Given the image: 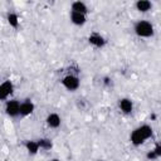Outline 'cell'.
<instances>
[{
    "instance_id": "6da1fadb",
    "label": "cell",
    "mask_w": 161,
    "mask_h": 161,
    "mask_svg": "<svg viewBox=\"0 0 161 161\" xmlns=\"http://www.w3.org/2000/svg\"><path fill=\"white\" fill-rule=\"evenodd\" d=\"M151 136H152V128L148 125H142L131 133V142L135 146H140L145 142V140L150 138Z\"/></svg>"
},
{
    "instance_id": "7a4b0ae2",
    "label": "cell",
    "mask_w": 161,
    "mask_h": 161,
    "mask_svg": "<svg viewBox=\"0 0 161 161\" xmlns=\"http://www.w3.org/2000/svg\"><path fill=\"white\" fill-rule=\"evenodd\" d=\"M135 31L138 36H143V38H148L153 34V26L151 23L146 21V20H140L136 23L135 25Z\"/></svg>"
},
{
    "instance_id": "3957f363",
    "label": "cell",
    "mask_w": 161,
    "mask_h": 161,
    "mask_svg": "<svg viewBox=\"0 0 161 161\" xmlns=\"http://www.w3.org/2000/svg\"><path fill=\"white\" fill-rule=\"evenodd\" d=\"M62 84L68 89V91H75L78 87H79V79L75 77V75H67L63 78L62 80Z\"/></svg>"
},
{
    "instance_id": "277c9868",
    "label": "cell",
    "mask_w": 161,
    "mask_h": 161,
    "mask_svg": "<svg viewBox=\"0 0 161 161\" xmlns=\"http://www.w3.org/2000/svg\"><path fill=\"white\" fill-rule=\"evenodd\" d=\"M6 113L11 117L14 116H18L20 113V103L18 101H9L6 103Z\"/></svg>"
},
{
    "instance_id": "5b68a950",
    "label": "cell",
    "mask_w": 161,
    "mask_h": 161,
    "mask_svg": "<svg viewBox=\"0 0 161 161\" xmlns=\"http://www.w3.org/2000/svg\"><path fill=\"white\" fill-rule=\"evenodd\" d=\"M13 93V83L10 80H5L0 84V99L8 98L9 94Z\"/></svg>"
},
{
    "instance_id": "8992f818",
    "label": "cell",
    "mask_w": 161,
    "mask_h": 161,
    "mask_svg": "<svg viewBox=\"0 0 161 161\" xmlns=\"http://www.w3.org/2000/svg\"><path fill=\"white\" fill-rule=\"evenodd\" d=\"M89 43L91 44H93L94 47H97V48H101V47H103L104 44H106V40L99 35V34H92V35H89Z\"/></svg>"
},
{
    "instance_id": "52a82bcc",
    "label": "cell",
    "mask_w": 161,
    "mask_h": 161,
    "mask_svg": "<svg viewBox=\"0 0 161 161\" xmlns=\"http://www.w3.org/2000/svg\"><path fill=\"white\" fill-rule=\"evenodd\" d=\"M119 108L122 112L125 113H131L132 109H133V104H132V101L128 99V98H123L119 101Z\"/></svg>"
},
{
    "instance_id": "ba28073f",
    "label": "cell",
    "mask_w": 161,
    "mask_h": 161,
    "mask_svg": "<svg viewBox=\"0 0 161 161\" xmlns=\"http://www.w3.org/2000/svg\"><path fill=\"white\" fill-rule=\"evenodd\" d=\"M34 111V104L30 101H25L20 104V114L23 116H28Z\"/></svg>"
},
{
    "instance_id": "9c48e42d",
    "label": "cell",
    "mask_w": 161,
    "mask_h": 161,
    "mask_svg": "<svg viewBox=\"0 0 161 161\" xmlns=\"http://www.w3.org/2000/svg\"><path fill=\"white\" fill-rule=\"evenodd\" d=\"M47 123L53 127V128H57L60 126V117L57 114V113H50L48 117H47Z\"/></svg>"
},
{
    "instance_id": "30bf717a",
    "label": "cell",
    "mask_w": 161,
    "mask_h": 161,
    "mask_svg": "<svg viewBox=\"0 0 161 161\" xmlns=\"http://www.w3.org/2000/svg\"><path fill=\"white\" fill-rule=\"evenodd\" d=\"M70 20H72L75 25H83V24L86 23V16H84V14L72 11V14H70Z\"/></svg>"
},
{
    "instance_id": "8fae6325",
    "label": "cell",
    "mask_w": 161,
    "mask_h": 161,
    "mask_svg": "<svg viewBox=\"0 0 161 161\" xmlns=\"http://www.w3.org/2000/svg\"><path fill=\"white\" fill-rule=\"evenodd\" d=\"M72 11H75V13H80V14H86L87 13V6L82 1H75L72 4Z\"/></svg>"
},
{
    "instance_id": "7c38bea8",
    "label": "cell",
    "mask_w": 161,
    "mask_h": 161,
    "mask_svg": "<svg viewBox=\"0 0 161 161\" xmlns=\"http://www.w3.org/2000/svg\"><path fill=\"white\" fill-rule=\"evenodd\" d=\"M136 8H137L138 11L145 13V11H148L151 9V3L147 1V0H138L136 3Z\"/></svg>"
},
{
    "instance_id": "4fadbf2b",
    "label": "cell",
    "mask_w": 161,
    "mask_h": 161,
    "mask_svg": "<svg viewBox=\"0 0 161 161\" xmlns=\"http://www.w3.org/2000/svg\"><path fill=\"white\" fill-rule=\"evenodd\" d=\"M25 147L29 151V153H31V155H35L38 152V150H39V145L35 141H26L25 142Z\"/></svg>"
},
{
    "instance_id": "5bb4252c",
    "label": "cell",
    "mask_w": 161,
    "mask_h": 161,
    "mask_svg": "<svg viewBox=\"0 0 161 161\" xmlns=\"http://www.w3.org/2000/svg\"><path fill=\"white\" fill-rule=\"evenodd\" d=\"M38 145H39V147L43 148V150H50L52 146H53V143H52V141H50L49 138H40V140L38 141Z\"/></svg>"
},
{
    "instance_id": "9a60e30c",
    "label": "cell",
    "mask_w": 161,
    "mask_h": 161,
    "mask_svg": "<svg viewBox=\"0 0 161 161\" xmlns=\"http://www.w3.org/2000/svg\"><path fill=\"white\" fill-rule=\"evenodd\" d=\"M8 21H9V24H10L13 28H16V26L19 25L18 15H16V14H14V13H10V14L8 15Z\"/></svg>"
},
{
    "instance_id": "2e32d148",
    "label": "cell",
    "mask_w": 161,
    "mask_h": 161,
    "mask_svg": "<svg viewBox=\"0 0 161 161\" xmlns=\"http://www.w3.org/2000/svg\"><path fill=\"white\" fill-rule=\"evenodd\" d=\"M152 151L156 153L157 157H160V156H161V146H160V143H156V146H155V148H153Z\"/></svg>"
},
{
    "instance_id": "e0dca14e",
    "label": "cell",
    "mask_w": 161,
    "mask_h": 161,
    "mask_svg": "<svg viewBox=\"0 0 161 161\" xmlns=\"http://www.w3.org/2000/svg\"><path fill=\"white\" fill-rule=\"evenodd\" d=\"M146 157H147L148 160H155V158H157V156H156V153H155L153 151H150V152H147Z\"/></svg>"
},
{
    "instance_id": "ac0fdd59",
    "label": "cell",
    "mask_w": 161,
    "mask_h": 161,
    "mask_svg": "<svg viewBox=\"0 0 161 161\" xmlns=\"http://www.w3.org/2000/svg\"><path fill=\"white\" fill-rule=\"evenodd\" d=\"M111 83H112V82H111V78H108V77H104V78H103V84H104V86H109Z\"/></svg>"
},
{
    "instance_id": "d6986e66",
    "label": "cell",
    "mask_w": 161,
    "mask_h": 161,
    "mask_svg": "<svg viewBox=\"0 0 161 161\" xmlns=\"http://www.w3.org/2000/svg\"><path fill=\"white\" fill-rule=\"evenodd\" d=\"M52 161H59V160H57V158H54V160H52Z\"/></svg>"
}]
</instances>
